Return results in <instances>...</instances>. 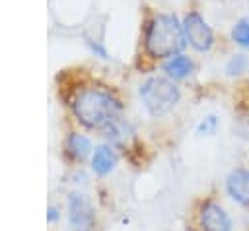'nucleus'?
Returning a JSON list of instances; mask_svg holds the SVG:
<instances>
[{
  "label": "nucleus",
  "mask_w": 249,
  "mask_h": 231,
  "mask_svg": "<svg viewBox=\"0 0 249 231\" xmlns=\"http://www.w3.org/2000/svg\"><path fill=\"white\" fill-rule=\"evenodd\" d=\"M193 70H195L193 60L189 56L181 54V52L165 58V62H163V72L171 80H185V78H189L193 74Z\"/></svg>",
  "instance_id": "9"
},
{
  "label": "nucleus",
  "mask_w": 249,
  "mask_h": 231,
  "mask_svg": "<svg viewBox=\"0 0 249 231\" xmlns=\"http://www.w3.org/2000/svg\"><path fill=\"white\" fill-rule=\"evenodd\" d=\"M72 111L86 128L103 130L117 118H121L123 105L107 89L84 87L72 99Z\"/></svg>",
  "instance_id": "1"
},
{
  "label": "nucleus",
  "mask_w": 249,
  "mask_h": 231,
  "mask_svg": "<svg viewBox=\"0 0 249 231\" xmlns=\"http://www.w3.org/2000/svg\"><path fill=\"white\" fill-rule=\"evenodd\" d=\"M200 231H231V219L228 212L216 202H204L198 212Z\"/></svg>",
  "instance_id": "6"
},
{
  "label": "nucleus",
  "mask_w": 249,
  "mask_h": 231,
  "mask_svg": "<svg viewBox=\"0 0 249 231\" xmlns=\"http://www.w3.org/2000/svg\"><path fill=\"white\" fill-rule=\"evenodd\" d=\"M187 45L183 23L171 14H158L150 19L144 35L146 52L154 58H169Z\"/></svg>",
  "instance_id": "2"
},
{
  "label": "nucleus",
  "mask_w": 249,
  "mask_h": 231,
  "mask_svg": "<svg viewBox=\"0 0 249 231\" xmlns=\"http://www.w3.org/2000/svg\"><path fill=\"white\" fill-rule=\"evenodd\" d=\"M226 190L235 204L249 206V169L245 167L233 169L226 177Z\"/></svg>",
  "instance_id": "7"
},
{
  "label": "nucleus",
  "mask_w": 249,
  "mask_h": 231,
  "mask_svg": "<svg viewBox=\"0 0 249 231\" xmlns=\"http://www.w3.org/2000/svg\"><path fill=\"white\" fill-rule=\"evenodd\" d=\"M183 31H185V39L187 43L198 50V52H206L212 49L214 45V33L212 27L206 23V19L198 14V12H189L183 17Z\"/></svg>",
  "instance_id": "4"
},
{
  "label": "nucleus",
  "mask_w": 249,
  "mask_h": 231,
  "mask_svg": "<svg viewBox=\"0 0 249 231\" xmlns=\"http://www.w3.org/2000/svg\"><path fill=\"white\" fill-rule=\"evenodd\" d=\"M117 165V155L113 151L111 146H97L93 151H91V169L95 175L99 177H105L109 175Z\"/></svg>",
  "instance_id": "8"
},
{
  "label": "nucleus",
  "mask_w": 249,
  "mask_h": 231,
  "mask_svg": "<svg viewBox=\"0 0 249 231\" xmlns=\"http://www.w3.org/2000/svg\"><path fill=\"white\" fill-rule=\"evenodd\" d=\"M247 70H249V58L245 54H233L226 64L228 76H239V74H243Z\"/></svg>",
  "instance_id": "12"
},
{
  "label": "nucleus",
  "mask_w": 249,
  "mask_h": 231,
  "mask_svg": "<svg viewBox=\"0 0 249 231\" xmlns=\"http://www.w3.org/2000/svg\"><path fill=\"white\" fill-rule=\"evenodd\" d=\"M56 219H58V210H56V208H49V210H47V221L54 223Z\"/></svg>",
  "instance_id": "15"
},
{
  "label": "nucleus",
  "mask_w": 249,
  "mask_h": 231,
  "mask_svg": "<svg viewBox=\"0 0 249 231\" xmlns=\"http://www.w3.org/2000/svg\"><path fill=\"white\" fill-rule=\"evenodd\" d=\"M216 128H218V118H216L214 115H208V116H204V118L198 122L196 134H198V136H212V134L216 132Z\"/></svg>",
  "instance_id": "13"
},
{
  "label": "nucleus",
  "mask_w": 249,
  "mask_h": 231,
  "mask_svg": "<svg viewBox=\"0 0 249 231\" xmlns=\"http://www.w3.org/2000/svg\"><path fill=\"white\" fill-rule=\"evenodd\" d=\"M138 93L152 116L167 115L181 99L179 87L173 83L171 78L165 76H150L146 82H142Z\"/></svg>",
  "instance_id": "3"
},
{
  "label": "nucleus",
  "mask_w": 249,
  "mask_h": 231,
  "mask_svg": "<svg viewBox=\"0 0 249 231\" xmlns=\"http://www.w3.org/2000/svg\"><path fill=\"white\" fill-rule=\"evenodd\" d=\"M93 208L84 194H70L68 196V221L74 231H91L93 229Z\"/></svg>",
  "instance_id": "5"
},
{
  "label": "nucleus",
  "mask_w": 249,
  "mask_h": 231,
  "mask_svg": "<svg viewBox=\"0 0 249 231\" xmlns=\"http://www.w3.org/2000/svg\"><path fill=\"white\" fill-rule=\"evenodd\" d=\"M88 47H89V49H91V52H93V54H97L99 58H105V60L109 58L107 50H105V49H103L99 43H95V41H88Z\"/></svg>",
  "instance_id": "14"
},
{
  "label": "nucleus",
  "mask_w": 249,
  "mask_h": 231,
  "mask_svg": "<svg viewBox=\"0 0 249 231\" xmlns=\"http://www.w3.org/2000/svg\"><path fill=\"white\" fill-rule=\"evenodd\" d=\"M66 151L76 161H82V159H86L91 153V142H89L88 136L74 132V134H70L66 138Z\"/></svg>",
  "instance_id": "10"
},
{
  "label": "nucleus",
  "mask_w": 249,
  "mask_h": 231,
  "mask_svg": "<svg viewBox=\"0 0 249 231\" xmlns=\"http://www.w3.org/2000/svg\"><path fill=\"white\" fill-rule=\"evenodd\" d=\"M231 41L243 49H249V17H241L231 27Z\"/></svg>",
  "instance_id": "11"
}]
</instances>
